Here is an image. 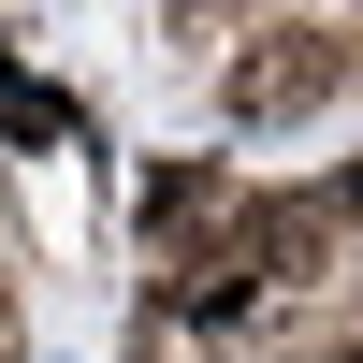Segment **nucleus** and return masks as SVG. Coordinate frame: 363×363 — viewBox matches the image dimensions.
<instances>
[{"label":"nucleus","instance_id":"obj_3","mask_svg":"<svg viewBox=\"0 0 363 363\" xmlns=\"http://www.w3.org/2000/svg\"><path fill=\"white\" fill-rule=\"evenodd\" d=\"M262 15H291V0H262Z\"/></svg>","mask_w":363,"mask_h":363},{"label":"nucleus","instance_id":"obj_1","mask_svg":"<svg viewBox=\"0 0 363 363\" xmlns=\"http://www.w3.org/2000/svg\"><path fill=\"white\" fill-rule=\"evenodd\" d=\"M349 87H363V29L349 15H262L247 44L218 58V102L247 116V131H291V116L349 102Z\"/></svg>","mask_w":363,"mask_h":363},{"label":"nucleus","instance_id":"obj_2","mask_svg":"<svg viewBox=\"0 0 363 363\" xmlns=\"http://www.w3.org/2000/svg\"><path fill=\"white\" fill-rule=\"evenodd\" d=\"M131 218H145V247H160L174 277H203V262H233V233H247V189H233L218 160H160Z\"/></svg>","mask_w":363,"mask_h":363}]
</instances>
